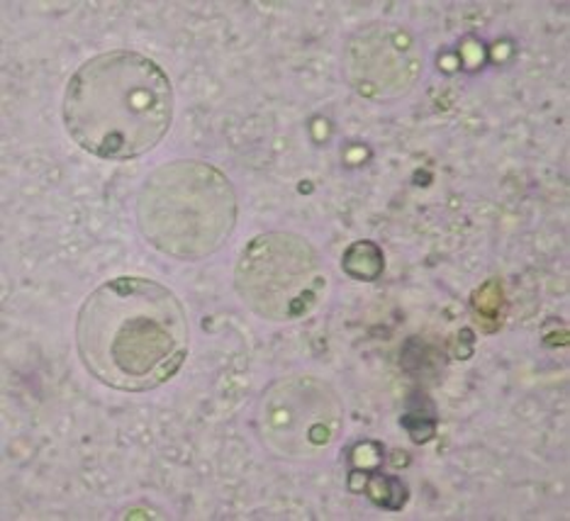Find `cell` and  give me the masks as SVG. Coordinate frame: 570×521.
Segmentation results:
<instances>
[{"instance_id": "6da1fadb", "label": "cell", "mask_w": 570, "mask_h": 521, "mask_svg": "<svg viewBox=\"0 0 570 521\" xmlns=\"http://www.w3.org/2000/svg\"><path fill=\"white\" fill-rule=\"evenodd\" d=\"M76 348L98 383L147 393L171 381L188 358V315L178 295L157 281L112 278L83 299Z\"/></svg>"}, {"instance_id": "3957f363", "label": "cell", "mask_w": 570, "mask_h": 521, "mask_svg": "<svg viewBox=\"0 0 570 521\" xmlns=\"http://www.w3.org/2000/svg\"><path fill=\"white\" fill-rule=\"evenodd\" d=\"M137 219L154 249L198 260L217 252L235 232L237 195L215 166L174 161L145 180Z\"/></svg>"}, {"instance_id": "277c9868", "label": "cell", "mask_w": 570, "mask_h": 521, "mask_svg": "<svg viewBox=\"0 0 570 521\" xmlns=\"http://www.w3.org/2000/svg\"><path fill=\"white\" fill-rule=\"evenodd\" d=\"M235 285L244 305L258 317L295 322L320 305L327 273L307 239L291 232H271L244 246Z\"/></svg>"}, {"instance_id": "7a4b0ae2", "label": "cell", "mask_w": 570, "mask_h": 521, "mask_svg": "<svg viewBox=\"0 0 570 521\" xmlns=\"http://www.w3.org/2000/svg\"><path fill=\"white\" fill-rule=\"evenodd\" d=\"M61 115L69 137L90 156L137 159L157 147L174 122L171 78L137 51H106L69 78Z\"/></svg>"}, {"instance_id": "52a82bcc", "label": "cell", "mask_w": 570, "mask_h": 521, "mask_svg": "<svg viewBox=\"0 0 570 521\" xmlns=\"http://www.w3.org/2000/svg\"><path fill=\"white\" fill-rule=\"evenodd\" d=\"M342 268L356 281H379L385 271L383 249L373 242H354L342 256Z\"/></svg>"}, {"instance_id": "8992f818", "label": "cell", "mask_w": 570, "mask_h": 521, "mask_svg": "<svg viewBox=\"0 0 570 521\" xmlns=\"http://www.w3.org/2000/svg\"><path fill=\"white\" fill-rule=\"evenodd\" d=\"M422 59L405 30L373 24L348 47V78L358 94L371 98H395L412 88Z\"/></svg>"}, {"instance_id": "5b68a950", "label": "cell", "mask_w": 570, "mask_h": 521, "mask_svg": "<svg viewBox=\"0 0 570 521\" xmlns=\"http://www.w3.org/2000/svg\"><path fill=\"white\" fill-rule=\"evenodd\" d=\"M344 410L327 385L315 377H288L271 385L258 405V426L271 451L309 459L332 446Z\"/></svg>"}]
</instances>
